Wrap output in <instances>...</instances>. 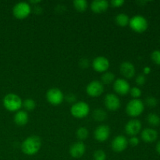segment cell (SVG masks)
<instances>
[{
    "label": "cell",
    "instance_id": "obj_1",
    "mask_svg": "<svg viewBox=\"0 0 160 160\" xmlns=\"http://www.w3.org/2000/svg\"><path fill=\"white\" fill-rule=\"evenodd\" d=\"M42 147V140L38 136L31 135L27 138L21 144V150L28 156H34Z\"/></svg>",
    "mask_w": 160,
    "mask_h": 160
},
{
    "label": "cell",
    "instance_id": "obj_2",
    "mask_svg": "<svg viewBox=\"0 0 160 160\" xmlns=\"http://www.w3.org/2000/svg\"><path fill=\"white\" fill-rule=\"evenodd\" d=\"M2 103L4 107L10 112H17L23 105V102L20 96L14 93L7 94L3 98Z\"/></svg>",
    "mask_w": 160,
    "mask_h": 160
},
{
    "label": "cell",
    "instance_id": "obj_3",
    "mask_svg": "<svg viewBox=\"0 0 160 160\" xmlns=\"http://www.w3.org/2000/svg\"><path fill=\"white\" fill-rule=\"evenodd\" d=\"M145 109V104L139 98H134L128 103L126 106V112L128 115L132 117L140 116Z\"/></svg>",
    "mask_w": 160,
    "mask_h": 160
},
{
    "label": "cell",
    "instance_id": "obj_4",
    "mask_svg": "<svg viewBox=\"0 0 160 160\" xmlns=\"http://www.w3.org/2000/svg\"><path fill=\"white\" fill-rule=\"evenodd\" d=\"M129 25L131 29L137 33H143L147 30L148 23L147 19L142 15H135L130 19Z\"/></svg>",
    "mask_w": 160,
    "mask_h": 160
},
{
    "label": "cell",
    "instance_id": "obj_5",
    "mask_svg": "<svg viewBox=\"0 0 160 160\" xmlns=\"http://www.w3.org/2000/svg\"><path fill=\"white\" fill-rule=\"evenodd\" d=\"M90 112V107L88 104L84 102H78L74 103L70 109L72 116L75 118L82 119L87 117Z\"/></svg>",
    "mask_w": 160,
    "mask_h": 160
},
{
    "label": "cell",
    "instance_id": "obj_6",
    "mask_svg": "<svg viewBox=\"0 0 160 160\" xmlns=\"http://www.w3.org/2000/svg\"><path fill=\"white\" fill-rule=\"evenodd\" d=\"M31 12V8L28 2H20L13 6L12 13L17 19L23 20L28 17Z\"/></svg>",
    "mask_w": 160,
    "mask_h": 160
},
{
    "label": "cell",
    "instance_id": "obj_7",
    "mask_svg": "<svg viewBox=\"0 0 160 160\" xmlns=\"http://www.w3.org/2000/svg\"><path fill=\"white\" fill-rule=\"evenodd\" d=\"M46 98L50 104L53 106H58L63 102L64 95L62 91L59 90V88H52L47 92Z\"/></svg>",
    "mask_w": 160,
    "mask_h": 160
},
{
    "label": "cell",
    "instance_id": "obj_8",
    "mask_svg": "<svg viewBox=\"0 0 160 160\" xmlns=\"http://www.w3.org/2000/svg\"><path fill=\"white\" fill-rule=\"evenodd\" d=\"M104 92L103 84L98 81H93L88 84L86 92L91 97L100 96Z\"/></svg>",
    "mask_w": 160,
    "mask_h": 160
},
{
    "label": "cell",
    "instance_id": "obj_9",
    "mask_svg": "<svg viewBox=\"0 0 160 160\" xmlns=\"http://www.w3.org/2000/svg\"><path fill=\"white\" fill-rule=\"evenodd\" d=\"M104 103L106 107L110 111H116L120 107V101L115 94H107L105 97Z\"/></svg>",
    "mask_w": 160,
    "mask_h": 160
},
{
    "label": "cell",
    "instance_id": "obj_10",
    "mask_svg": "<svg viewBox=\"0 0 160 160\" xmlns=\"http://www.w3.org/2000/svg\"><path fill=\"white\" fill-rule=\"evenodd\" d=\"M128 145V141L123 135H118L112 140L111 147L116 152H121L127 148Z\"/></svg>",
    "mask_w": 160,
    "mask_h": 160
},
{
    "label": "cell",
    "instance_id": "obj_11",
    "mask_svg": "<svg viewBox=\"0 0 160 160\" xmlns=\"http://www.w3.org/2000/svg\"><path fill=\"white\" fill-rule=\"evenodd\" d=\"M113 88L114 91L120 95H126L127 94L129 93L131 90L129 83L126 80L122 79V78H119L114 81Z\"/></svg>",
    "mask_w": 160,
    "mask_h": 160
},
{
    "label": "cell",
    "instance_id": "obj_12",
    "mask_svg": "<svg viewBox=\"0 0 160 160\" xmlns=\"http://www.w3.org/2000/svg\"><path fill=\"white\" fill-rule=\"evenodd\" d=\"M92 67L95 71L103 73L109 69V61L107 58L104 57V56H98L93 60Z\"/></svg>",
    "mask_w": 160,
    "mask_h": 160
},
{
    "label": "cell",
    "instance_id": "obj_13",
    "mask_svg": "<svg viewBox=\"0 0 160 160\" xmlns=\"http://www.w3.org/2000/svg\"><path fill=\"white\" fill-rule=\"evenodd\" d=\"M142 125L140 120H131L127 123L126 126H125V131L128 135L131 136H135L142 131Z\"/></svg>",
    "mask_w": 160,
    "mask_h": 160
},
{
    "label": "cell",
    "instance_id": "obj_14",
    "mask_svg": "<svg viewBox=\"0 0 160 160\" xmlns=\"http://www.w3.org/2000/svg\"><path fill=\"white\" fill-rule=\"evenodd\" d=\"M86 147L84 142L78 141V142H75L71 145L70 148V156L75 159H79V158L82 157L84 154L85 153Z\"/></svg>",
    "mask_w": 160,
    "mask_h": 160
},
{
    "label": "cell",
    "instance_id": "obj_15",
    "mask_svg": "<svg viewBox=\"0 0 160 160\" xmlns=\"http://www.w3.org/2000/svg\"><path fill=\"white\" fill-rule=\"evenodd\" d=\"M109 135H110V129L107 125H100L94 132L95 138L100 142L107 140Z\"/></svg>",
    "mask_w": 160,
    "mask_h": 160
},
{
    "label": "cell",
    "instance_id": "obj_16",
    "mask_svg": "<svg viewBox=\"0 0 160 160\" xmlns=\"http://www.w3.org/2000/svg\"><path fill=\"white\" fill-rule=\"evenodd\" d=\"M120 70L121 74L126 78H132L135 75V67L131 62L128 61L122 62Z\"/></svg>",
    "mask_w": 160,
    "mask_h": 160
},
{
    "label": "cell",
    "instance_id": "obj_17",
    "mask_svg": "<svg viewBox=\"0 0 160 160\" xmlns=\"http://www.w3.org/2000/svg\"><path fill=\"white\" fill-rule=\"evenodd\" d=\"M142 139L146 143H152L156 141L158 138V132L153 128H148L144 129L141 134Z\"/></svg>",
    "mask_w": 160,
    "mask_h": 160
},
{
    "label": "cell",
    "instance_id": "obj_18",
    "mask_svg": "<svg viewBox=\"0 0 160 160\" xmlns=\"http://www.w3.org/2000/svg\"><path fill=\"white\" fill-rule=\"evenodd\" d=\"M109 7V2L106 0H95L91 3V9L95 13H102Z\"/></svg>",
    "mask_w": 160,
    "mask_h": 160
},
{
    "label": "cell",
    "instance_id": "obj_19",
    "mask_svg": "<svg viewBox=\"0 0 160 160\" xmlns=\"http://www.w3.org/2000/svg\"><path fill=\"white\" fill-rule=\"evenodd\" d=\"M29 117L28 112L23 110H19L14 116V122L18 126H25L28 123Z\"/></svg>",
    "mask_w": 160,
    "mask_h": 160
},
{
    "label": "cell",
    "instance_id": "obj_20",
    "mask_svg": "<svg viewBox=\"0 0 160 160\" xmlns=\"http://www.w3.org/2000/svg\"><path fill=\"white\" fill-rule=\"evenodd\" d=\"M115 21L116 23L120 27H126L129 24L130 18L127 14L120 13L115 17Z\"/></svg>",
    "mask_w": 160,
    "mask_h": 160
},
{
    "label": "cell",
    "instance_id": "obj_21",
    "mask_svg": "<svg viewBox=\"0 0 160 160\" xmlns=\"http://www.w3.org/2000/svg\"><path fill=\"white\" fill-rule=\"evenodd\" d=\"M93 118L96 121H103L107 118V113L102 109H96L93 112Z\"/></svg>",
    "mask_w": 160,
    "mask_h": 160
},
{
    "label": "cell",
    "instance_id": "obj_22",
    "mask_svg": "<svg viewBox=\"0 0 160 160\" xmlns=\"http://www.w3.org/2000/svg\"><path fill=\"white\" fill-rule=\"evenodd\" d=\"M147 122L152 127H157L160 125V117L158 114L151 112L147 116Z\"/></svg>",
    "mask_w": 160,
    "mask_h": 160
},
{
    "label": "cell",
    "instance_id": "obj_23",
    "mask_svg": "<svg viewBox=\"0 0 160 160\" xmlns=\"http://www.w3.org/2000/svg\"><path fill=\"white\" fill-rule=\"evenodd\" d=\"M73 4L75 9L79 12H84L88 8V2L85 0H75Z\"/></svg>",
    "mask_w": 160,
    "mask_h": 160
},
{
    "label": "cell",
    "instance_id": "obj_24",
    "mask_svg": "<svg viewBox=\"0 0 160 160\" xmlns=\"http://www.w3.org/2000/svg\"><path fill=\"white\" fill-rule=\"evenodd\" d=\"M102 81L105 84H109L115 81V75L111 72H106L102 76Z\"/></svg>",
    "mask_w": 160,
    "mask_h": 160
},
{
    "label": "cell",
    "instance_id": "obj_25",
    "mask_svg": "<svg viewBox=\"0 0 160 160\" xmlns=\"http://www.w3.org/2000/svg\"><path fill=\"white\" fill-rule=\"evenodd\" d=\"M88 130L85 128H80L77 131V137L81 142L87 139L88 137Z\"/></svg>",
    "mask_w": 160,
    "mask_h": 160
},
{
    "label": "cell",
    "instance_id": "obj_26",
    "mask_svg": "<svg viewBox=\"0 0 160 160\" xmlns=\"http://www.w3.org/2000/svg\"><path fill=\"white\" fill-rule=\"evenodd\" d=\"M22 106H23L26 110L28 111H32L33 109H35L36 107V102H34V99L32 98H27V99L24 100V102H23V105Z\"/></svg>",
    "mask_w": 160,
    "mask_h": 160
},
{
    "label": "cell",
    "instance_id": "obj_27",
    "mask_svg": "<svg viewBox=\"0 0 160 160\" xmlns=\"http://www.w3.org/2000/svg\"><path fill=\"white\" fill-rule=\"evenodd\" d=\"M94 160H106V154L103 150L98 149L94 152Z\"/></svg>",
    "mask_w": 160,
    "mask_h": 160
},
{
    "label": "cell",
    "instance_id": "obj_28",
    "mask_svg": "<svg viewBox=\"0 0 160 160\" xmlns=\"http://www.w3.org/2000/svg\"><path fill=\"white\" fill-rule=\"evenodd\" d=\"M145 104L151 108L156 107L158 104V100L155 97L148 96L145 98Z\"/></svg>",
    "mask_w": 160,
    "mask_h": 160
},
{
    "label": "cell",
    "instance_id": "obj_29",
    "mask_svg": "<svg viewBox=\"0 0 160 160\" xmlns=\"http://www.w3.org/2000/svg\"><path fill=\"white\" fill-rule=\"evenodd\" d=\"M151 59L155 63L160 66V50H154L151 54Z\"/></svg>",
    "mask_w": 160,
    "mask_h": 160
},
{
    "label": "cell",
    "instance_id": "obj_30",
    "mask_svg": "<svg viewBox=\"0 0 160 160\" xmlns=\"http://www.w3.org/2000/svg\"><path fill=\"white\" fill-rule=\"evenodd\" d=\"M130 93L134 98H138L142 95V90L138 87H133L130 90Z\"/></svg>",
    "mask_w": 160,
    "mask_h": 160
},
{
    "label": "cell",
    "instance_id": "obj_31",
    "mask_svg": "<svg viewBox=\"0 0 160 160\" xmlns=\"http://www.w3.org/2000/svg\"><path fill=\"white\" fill-rule=\"evenodd\" d=\"M135 82L138 85H143L146 82V78H145V74H138L136 77Z\"/></svg>",
    "mask_w": 160,
    "mask_h": 160
},
{
    "label": "cell",
    "instance_id": "obj_32",
    "mask_svg": "<svg viewBox=\"0 0 160 160\" xmlns=\"http://www.w3.org/2000/svg\"><path fill=\"white\" fill-rule=\"evenodd\" d=\"M79 65L82 69L88 68L89 67V60L88 59H86V58H83V59H81L80 60Z\"/></svg>",
    "mask_w": 160,
    "mask_h": 160
},
{
    "label": "cell",
    "instance_id": "obj_33",
    "mask_svg": "<svg viewBox=\"0 0 160 160\" xmlns=\"http://www.w3.org/2000/svg\"><path fill=\"white\" fill-rule=\"evenodd\" d=\"M128 144L131 145V146H137L139 144V139L138 138H137L136 136H133L130 138L129 142H128Z\"/></svg>",
    "mask_w": 160,
    "mask_h": 160
},
{
    "label": "cell",
    "instance_id": "obj_34",
    "mask_svg": "<svg viewBox=\"0 0 160 160\" xmlns=\"http://www.w3.org/2000/svg\"><path fill=\"white\" fill-rule=\"evenodd\" d=\"M64 98H65L66 100H67V101L68 102H70V103L74 102L76 101V99H77L76 95H75L74 94H73V93L68 94V95H67L66 97H64Z\"/></svg>",
    "mask_w": 160,
    "mask_h": 160
},
{
    "label": "cell",
    "instance_id": "obj_35",
    "mask_svg": "<svg viewBox=\"0 0 160 160\" xmlns=\"http://www.w3.org/2000/svg\"><path fill=\"white\" fill-rule=\"evenodd\" d=\"M110 3L113 7H120L124 3V1L123 0H112Z\"/></svg>",
    "mask_w": 160,
    "mask_h": 160
},
{
    "label": "cell",
    "instance_id": "obj_36",
    "mask_svg": "<svg viewBox=\"0 0 160 160\" xmlns=\"http://www.w3.org/2000/svg\"><path fill=\"white\" fill-rule=\"evenodd\" d=\"M144 74H148L151 72V68L149 67H145L143 69Z\"/></svg>",
    "mask_w": 160,
    "mask_h": 160
},
{
    "label": "cell",
    "instance_id": "obj_37",
    "mask_svg": "<svg viewBox=\"0 0 160 160\" xmlns=\"http://www.w3.org/2000/svg\"><path fill=\"white\" fill-rule=\"evenodd\" d=\"M34 12H35V13H40L42 12V9L38 6H35V7H34Z\"/></svg>",
    "mask_w": 160,
    "mask_h": 160
},
{
    "label": "cell",
    "instance_id": "obj_38",
    "mask_svg": "<svg viewBox=\"0 0 160 160\" xmlns=\"http://www.w3.org/2000/svg\"><path fill=\"white\" fill-rule=\"evenodd\" d=\"M156 151H157V152L160 155V141H159V142H158L157 145H156Z\"/></svg>",
    "mask_w": 160,
    "mask_h": 160
},
{
    "label": "cell",
    "instance_id": "obj_39",
    "mask_svg": "<svg viewBox=\"0 0 160 160\" xmlns=\"http://www.w3.org/2000/svg\"><path fill=\"white\" fill-rule=\"evenodd\" d=\"M41 2L40 0H37V1H30V3H33V4H37V3Z\"/></svg>",
    "mask_w": 160,
    "mask_h": 160
}]
</instances>
